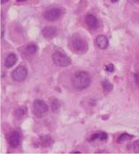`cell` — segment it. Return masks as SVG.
<instances>
[{"label": "cell", "instance_id": "6da1fadb", "mask_svg": "<svg viewBox=\"0 0 139 154\" xmlns=\"http://www.w3.org/2000/svg\"><path fill=\"white\" fill-rule=\"evenodd\" d=\"M71 82L73 86L77 89H84L90 86L91 82V76L87 72H77L72 76Z\"/></svg>", "mask_w": 139, "mask_h": 154}, {"label": "cell", "instance_id": "7a4b0ae2", "mask_svg": "<svg viewBox=\"0 0 139 154\" xmlns=\"http://www.w3.org/2000/svg\"><path fill=\"white\" fill-rule=\"evenodd\" d=\"M71 50L76 53H85L88 49V44L84 37L75 34L71 38L69 43Z\"/></svg>", "mask_w": 139, "mask_h": 154}, {"label": "cell", "instance_id": "3957f363", "mask_svg": "<svg viewBox=\"0 0 139 154\" xmlns=\"http://www.w3.org/2000/svg\"><path fill=\"white\" fill-rule=\"evenodd\" d=\"M52 59L54 63L59 66H68L71 63V60L69 57L61 51H55L52 54Z\"/></svg>", "mask_w": 139, "mask_h": 154}, {"label": "cell", "instance_id": "277c9868", "mask_svg": "<svg viewBox=\"0 0 139 154\" xmlns=\"http://www.w3.org/2000/svg\"><path fill=\"white\" fill-rule=\"evenodd\" d=\"M32 110L33 112L36 116L40 118L47 112L49 110V107L43 100L36 99L33 103Z\"/></svg>", "mask_w": 139, "mask_h": 154}, {"label": "cell", "instance_id": "5b68a950", "mask_svg": "<svg viewBox=\"0 0 139 154\" xmlns=\"http://www.w3.org/2000/svg\"><path fill=\"white\" fill-rule=\"evenodd\" d=\"M27 74L26 68L24 66H19L13 71L12 77L16 82H22L26 79Z\"/></svg>", "mask_w": 139, "mask_h": 154}, {"label": "cell", "instance_id": "8992f818", "mask_svg": "<svg viewBox=\"0 0 139 154\" xmlns=\"http://www.w3.org/2000/svg\"><path fill=\"white\" fill-rule=\"evenodd\" d=\"M63 11L60 8H54L45 12L44 17L49 21H55L57 20L62 15Z\"/></svg>", "mask_w": 139, "mask_h": 154}, {"label": "cell", "instance_id": "52a82bcc", "mask_svg": "<svg viewBox=\"0 0 139 154\" xmlns=\"http://www.w3.org/2000/svg\"><path fill=\"white\" fill-rule=\"evenodd\" d=\"M8 141L10 147L16 148L20 145L21 141V136L19 132L13 131L8 136Z\"/></svg>", "mask_w": 139, "mask_h": 154}, {"label": "cell", "instance_id": "ba28073f", "mask_svg": "<svg viewBox=\"0 0 139 154\" xmlns=\"http://www.w3.org/2000/svg\"><path fill=\"white\" fill-rule=\"evenodd\" d=\"M86 22L87 26L92 29H96L99 26V23L96 17L92 14L87 15Z\"/></svg>", "mask_w": 139, "mask_h": 154}, {"label": "cell", "instance_id": "9c48e42d", "mask_svg": "<svg viewBox=\"0 0 139 154\" xmlns=\"http://www.w3.org/2000/svg\"><path fill=\"white\" fill-rule=\"evenodd\" d=\"M42 33L43 36L46 38H53L56 36L57 30L54 27L47 26L43 29Z\"/></svg>", "mask_w": 139, "mask_h": 154}, {"label": "cell", "instance_id": "30bf717a", "mask_svg": "<svg viewBox=\"0 0 139 154\" xmlns=\"http://www.w3.org/2000/svg\"><path fill=\"white\" fill-rule=\"evenodd\" d=\"M107 133L103 131H99L93 134L90 137L88 140L90 141H93L97 140H106L108 139Z\"/></svg>", "mask_w": 139, "mask_h": 154}, {"label": "cell", "instance_id": "8fae6325", "mask_svg": "<svg viewBox=\"0 0 139 154\" xmlns=\"http://www.w3.org/2000/svg\"><path fill=\"white\" fill-rule=\"evenodd\" d=\"M97 45L101 49H105L108 46V40L104 35H100L96 39Z\"/></svg>", "mask_w": 139, "mask_h": 154}, {"label": "cell", "instance_id": "7c38bea8", "mask_svg": "<svg viewBox=\"0 0 139 154\" xmlns=\"http://www.w3.org/2000/svg\"><path fill=\"white\" fill-rule=\"evenodd\" d=\"M17 57L15 54H10L6 59L5 65L7 68H11L16 64Z\"/></svg>", "mask_w": 139, "mask_h": 154}, {"label": "cell", "instance_id": "4fadbf2b", "mask_svg": "<svg viewBox=\"0 0 139 154\" xmlns=\"http://www.w3.org/2000/svg\"><path fill=\"white\" fill-rule=\"evenodd\" d=\"M41 143L44 147H48L53 143V140L48 135L43 136L40 138Z\"/></svg>", "mask_w": 139, "mask_h": 154}, {"label": "cell", "instance_id": "5bb4252c", "mask_svg": "<svg viewBox=\"0 0 139 154\" xmlns=\"http://www.w3.org/2000/svg\"><path fill=\"white\" fill-rule=\"evenodd\" d=\"M27 112V108L26 106H23L19 107L15 111V116L18 119L21 118L23 116L26 114Z\"/></svg>", "mask_w": 139, "mask_h": 154}, {"label": "cell", "instance_id": "9a60e30c", "mask_svg": "<svg viewBox=\"0 0 139 154\" xmlns=\"http://www.w3.org/2000/svg\"><path fill=\"white\" fill-rule=\"evenodd\" d=\"M134 137V136L128 133H123L121 134L118 138L117 142L118 143H122L127 140H130Z\"/></svg>", "mask_w": 139, "mask_h": 154}, {"label": "cell", "instance_id": "2e32d148", "mask_svg": "<svg viewBox=\"0 0 139 154\" xmlns=\"http://www.w3.org/2000/svg\"><path fill=\"white\" fill-rule=\"evenodd\" d=\"M102 86L105 92L109 93L113 90V86L112 83L107 80H104L102 82Z\"/></svg>", "mask_w": 139, "mask_h": 154}, {"label": "cell", "instance_id": "e0dca14e", "mask_svg": "<svg viewBox=\"0 0 139 154\" xmlns=\"http://www.w3.org/2000/svg\"><path fill=\"white\" fill-rule=\"evenodd\" d=\"M38 48L35 44H30L27 46L26 48V51L29 54H34L37 52Z\"/></svg>", "mask_w": 139, "mask_h": 154}, {"label": "cell", "instance_id": "ac0fdd59", "mask_svg": "<svg viewBox=\"0 0 139 154\" xmlns=\"http://www.w3.org/2000/svg\"><path fill=\"white\" fill-rule=\"evenodd\" d=\"M59 107H60V105H59V101L56 99H54L52 101L51 104V108L53 112L57 111L59 109Z\"/></svg>", "mask_w": 139, "mask_h": 154}, {"label": "cell", "instance_id": "d6986e66", "mask_svg": "<svg viewBox=\"0 0 139 154\" xmlns=\"http://www.w3.org/2000/svg\"><path fill=\"white\" fill-rule=\"evenodd\" d=\"M133 150L135 153L139 154V139L135 140L133 143Z\"/></svg>", "mask_w": 139, "mask_h": 154}, {"label": "cell", "instance_id": "ffe728a7", "mask_svg": "<svg viewBox=\"0 0 139 154\" xmlns=\"http://www.w3.org/2000/svg\"><path fill=\"white\" fill-rule=\"evenodd\" d=\"M115 67L113 64H110L106 66V70L109 72H113L115 70Z\"/></svg>", "mask_w": 139, "mask_h": 154}, {"label": "cell", "instance_id": "44dd1931", "mask_svg": "<svg viewBox=\"0 0 139 154\" xmlns=\"http://www.w3.org/2000/svg\"><path fill=\"white\" fill-rule=\"evenodd\" d=\"M134 79H135L136 85L139 87V73L138 72L135 73L134 75Z\"/></svg>", "mask_w": 139, "mask_h": 154}, {"label": "cell", "instance_id": "7402d4cb", "mask_svg": "<svg viewBox=\"0 0 139 154\" xmlns=\"http://www.w3.org/2000/svg\"><path fill=\"white\" fill-rule=\"evenodd\" d=\"M9 1V0H1V4H3Z\"/></svg>", "mask_w": 139, "mask_h": 154}, {"label": "cell", "instance_id": "603a6c76", "mask_svg": "<svg viewBox=\"0 0 139 154\" xmlns=\"http://www.w3.org/2000/svg\"><path fill=\"white\" fill-rule=\"evenodd\" d=\"M27 0H16L17 2H25Z\"/></svg>", "mask_w": 139, "mask_h": 154}, {"label": "cell", "instance_id": "cb8c5ba5", "mask_svg": "<svg viewBox=\"0 0 139 154\" xmlns=\"http://www.w3.org/2000/svg\"><path fill=\"white\" fill-rule=\"evenodd\" d=\"M71 153H74V154H80L81 153L80 152H78V151H77V152H71Z\"/></svg>", "mask_w": 139, "mask_h": 154}, {"label": "cell", "instance_id": "d4e9b609", "mask_svg": "<svg viewBox=\"0 0 139 154\" xmlns=\"http://www.w3.org/2000/svg\"><path fill=\"white\" fill-rule=\"evenodd\" d=\"M111 1L112 3H116L118 2L119 0H111Z\"/></svg>", "mask_w": 139, "mask_h": 154}, {"label": "cell", "instance_id": "484cf974", "mask_svg": "<svg viewBox=\"0 0 139 154\" xmlns=\"http://www.w3.org/2000/svg\"><path fill=\"white\" fill-rule=\"evenodd\" d=\"M133 1L139 4V0H133Z\"/></svg>", "mask_w": 139, "mask_h": 154}]
</instances>
